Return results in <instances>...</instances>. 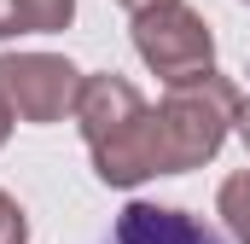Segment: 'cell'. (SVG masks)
Listing matches in <instances>:
<instances>
[{"label": "cell", "mask_w": 250, "mask_h": 244, "mask_svg": "<svg viewBox=\"0 0 250 244\" xmlns=\"http://www.w3.org/2000/svg\"><path fill=\"white\" fill-rule=\"evenodd\" d=\"M82 122V140H87V157H93V175L105 186H140L157 175L151 163V105L140 99V87L128 76H82V93H76V111Z\"/></svg>", "instance_id": "cell-1"}, {"label": "cell", "mask_w": 250, "mask_h": 244, "mask_svg": "<svg viewBox=\"0 0 250 244\" xmlns=\"http://www.w3.org/2000/svg\"><path fill=\"white\" fill-rule=\"evenodd\" d=\"M239 87L221 70H204L192 81H175L169 99L151 111V163L157 175H187L198 163H209L227 140V128L239 122Z\"/></svg>", "instance_id": "cell-2"}, {"label": "cell", "mask_w": 250, "mask_h": 244, "mask_svg": "<svg viewBox=\"0 0 250 244\" xmlns=\"http://www.w3.org/2000/svg\"><path fill=\"white\" fill-rule=\"evenodd\" d=\"M134 53L146 59V70H157L175 87L215 64V35L187 0H157V6L134 12Z\"/></svg>", "instance_id": "cell-3"}, {"label": "cell", "mask_w": 250, "mask_h": 244, "mask_svg": "<svg viewBox=\"0 0 250 244\" xmlns=\"http://www.w3.org/2000/svg\"><path fill=\"white\" fill-rule=\"evenodd\" d=\"M82 70L59 53H6L0 59V99L12 105L18 122H64L76 111Z\"/></svg>", "instance_id": "cell-4"}, {"label": "cell", "mask_w": 250, "mask_h": 244, "mask_svg": "<svg viewBox=\"0 0 250 244\" xmlns=\"http://www.w3.org/2000/svg\"><path fill=\"white\" fill-rule=\"evenodd\" d=\"M105 244H227L209 221H198L187 209L169 203H128L123 215L111 221Z\"/></svg>", "instance_id": "cell-5"}, {"label": "cell", "mask_w": 250, "mask_h": 244, "mask_svg": "<svg viewBox=\"0 0 250 244\" xmlns=\"http://www.w3.org/2000/svg\"><path fill=\"white\" fill-rule=\"evenodd\" d=\"M76 18V0H12V35H53Z\"/></svg>", "instance_id": "cell-6"}, {"label": "cell", "mask_w": 250, "mask_h": 244, "mask_svg": "<svg viewBox=\"0 0 250 244\" xmlns=\"http://www.w3.org/2000/svg\"><path fill=\"white\" fill-rule=\"evenodd\" d=\"M215 209H221L227 233H233L239 244H250V169H239V175H227V181H221Z\"/></svg>", "instance_id": "cell-7"}, {"label": "cell", "mask_w": 250, "mask_h": 244, "mask_svg": "<svg viewBox=\"0 0 250 244\" xmlns=\"http://www.w3.org/2000/svg\"><path fill=\"white\" fill-rule=\"evenodd\" d=\"M0 244H29V221H23L18 198H6V192H0Z\"/></svg>", "instance_id": "cell-8"}, {"label": "cell", "mask_w": 250, "mask_h": 244, "mask_svg": "<svg viewBox=\"0 0 250 244\" xmlns=\"http://www.w3.org/2000/svg\"><path fill=\"white\" fill-rule=\"evenodd\" d=\"M239 140H245V151H250V99L239 105Z\"/></svg>", "instance_id": "cell-9"}, {"label": "cell", "mask_w": 250, "mask_h": 244, "mask_svg": "<svg viewBox=\"0 0 250 244\" xmlns=\"http://www.w3.org/2000/svg\"><path fill=\"white\" fill-rule=\"evenodd\" d=\"M12 122H18V117H12V105L0 99V145H6V134H12Z\"/></svg>", "instance_id": "cell-10"}, {"label": "cell", "mask_w": 250, "mask_h": 244, "mask_svg": "<svg viewBox=\"0 0 250 244\" xmlns=\"http://www.w3.org/2000/svg\"><path fill=\"white\" fill-rule=\"evenodd\" d=\"M0 35H12V0H0Z\"/></svg>", "instance_id": "cell-11"}, {"label": "cell", "mask_w": 250, "mask_h": 244, "mask_svg": "<svg viewBox=\"0 0 250 244\" xmlns=\"http://www.w3.org/2000/svg\"><path fill=\"white\" fill-rule=\"evenodd\" d=\"M123 12H146V6H157V0H117Z\"/></svg>", "instance_id": "cell-12"}, {"label": "cell", "mask_w": 250, "mask_h": 244, "mask_svg": "<svg viewBox=\"0 0 250 244\" xmlns=\"http://www.w3.org/2000/svg\"><path fill=\"white\" fill-rule=\"evenodd\" d=\"M245 6H250V0H245Z\"/></svg>", "instance_id": "cell-13"}]
</instances>
